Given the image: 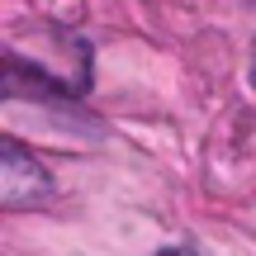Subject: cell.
Returning a JSON list of instances; mask_svg holds the SVG:
<instances>
[{
  "label": "cell",
  "mask_w": 256,
  "mask_h": 256,
  "mask_svg": "<svg viewBox=\"0 0 256 256\" xmlns=\"http://www.w3.org/2000/svg\"><path fill=\"white\" fill-rule=\"evenodd\" d=\"M0 156H5V162H0V190H5V204H28V200H38V194L48 190L43 166H38L14 138H5Z\"/></svg>",
  "instance_id": "cell-1"
},
{
  "label": "cell",
  "mask_w": 256,
  "mask_h": 256,
  "mask_svg": "<svg viewBox=\"0 0 256 256\" xmlns=\"http://www.w3.org/2000/svg\"><path fill=\"white\" fill-rule=\"evenodd\" d=\"M166 256H185V252H166Z\"/></svg>",
  "instance_id": "cell-2"
}]
</instances>
